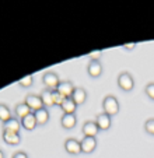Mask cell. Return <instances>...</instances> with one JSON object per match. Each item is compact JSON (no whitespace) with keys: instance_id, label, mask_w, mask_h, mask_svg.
Segmentation results:
<instances>
[{"instance_id":"obj_21","label":"cell","mask_w":154,"mask_h":158,"mask_svg":"<svg viewBox=\"0 0 154 158\" xmlns=\"http://www.w3.org/2000/svg\"><path fill=\"white\" fill-rule=\"evenodd\" d=\"M32 84H34V76L32 74L24 76L23 78H20V80H18V85L23 87V88H30Z\"/></svg>"},{"instance_id":"obj_23","label":"cell","mask_w":154,"mask_h":158,"mask_svg":"<svg viewBox=\"0 0 154 158\" xmlns=\"http://www.w3.org/2000/svg\"><path fill=\"white\" fill-rule=\"evenodd\" d=\"M144 93L147 95V98H150L151 101H154V83H148L144 87Z\"/></svg>"},{"instance_id":"obj_16","label":"cell","mask_w":154,"mask_h":158,"mask_svg":"<svg viewBox=\"0 0 154 158\" xmlns=\"http://www.w3.org/2000/svg\"><path fill=\"white\" fill-rule=\"evenodd\" d=\"M34 115H35L36 125H38V126H45L48 122H49L50 115H49V110H48L46 108H42V109L34 112Z\"/></svg>"},{"instance_id":"obj_20","label":"cell","mask_w":154,"mask_h":158,"mask_svg":"<svg viewBox=\"0 0 154 158\" xmlns=\"http://www.w3.org/2000/svg\"><path fill=\"white\" fill-rule=\"evenodd\" d=\"M11 118H13V114L10 110V108L4 104H0V122L4 123L9 119H11Z\"/></svg>"},{"instance_id":"obj_7","label":"cell","mask_w":154,"mask_h":158,"mask_svg":"<svg viewBox=\"0 0 154 158\" xmlns=\"http://www.w3.org/2000/svg\"><path fill=\"white\" fill-rule=\"evenodd\" d=\"M74 89H76V87H74V84L71 83L70 80H63V81H60L59 83L56 91L59 94H62L63 97H66V98H71Z\"/></svg>"},{"instance_id":"obj_5","label":"cell","mask_w":154,"mask_h":158,"mask_svg":"<svg viewBox=\"0 0 154 158\" xmlns=\"http://www.w3.org/2000/svg\"><path fill=\"white\" fill-rule=\"evenodd\" d=\"M81 144V152L83 154H91V152L95 151L98 146V141H97V137H86L84 136L80 141Z\"/></svg>"},{"instance_id":"obj_28","label":"cell","mask_w":154,"mask_h":158,"mask_svg":"<svg viewBox=\"0 0 154 158\" xmlns=\"http://www.w3.org/2000/svg\"><path fill=\"white\" fill-rule=\"evenodd\" d=\"M0 158H4V152H3V150H0Z\"/></svg>"},{"instance_id":"obj_17","label":"cell","mask_w":154,"mask_h":158,"mask_svg":"<svg viewBox=\"0 0 154 158\" xmlns=\"http://www.w3.org/2000/svg\"><path fill=\"white\" fill-rule=\"evenodd\" d=\"M36 126H38V125H36V119H35V115H34V112H32V114H30V115H27L25 118H23V119H21V127H24L25 130H28V131L34 130Z\"/></svg>"},{"instance_id":"obj_19","label":"cell","mask_w":154,"mask_h":158,"mask_svg":"<svg viewBox=\"0 0 154 158\" xmlns=\"http://www.w3.org/2000/svg\"><path fill=\"white\" fill-rule=\"evenodd\" d=\"M62 108L63 114H76V109H77V104L73 101L71 98H66L65 102L60 105Z\"/></svg>"},{"instance_id":"obj_25","label":"cell","mask_w":154,"mask_h":158,"mask_svg":"<svg viewBox=\"0 0 154 158\" xmlns=\"http://www.w3.org/2000/svg\"><path fill=\"white\" fill-rule=\"evenodd\" d=\"M102 53H104V52H102V49H97V51L88 52V53H87V56H88L91 60H100V57L102 56Z\"/></svg>"},{"instance_id":"obj_2","label":"cell","mask_w":154,"mask_h":158,"mask_svg":"<svg viewBox=\"0 0 154 158\" xmlns=\"http://www.w3.org/2000/svg\"><path fill=\"white\" fill-rule=\"evenodd\" d=\"M116 83H118L119 88H121L122 91H125V93H129V91H132V89L135 88V78L130 73H127V72L121 73V74L118 76Z\"/></svg>"},{"instance_id":"obj_27","label":"cell","mask_w":154,"mask_h":158,"mask_svg":"<svg viewBox=\"0 0 154 158\" xmlns=\"http://www.w3.org/2000/svg\"><path fill=\"white\" fill-rule=\"evenodd\" d=\"M11 158H30V157H28V154L25 151H17L13 154Z\"/></svg>"},{"instance_id":"obj_18","label":"cell","mask_w":154,"mask_h":158,"mask_svg":"<svg viewBox=\"0 0 154 158\" xmlns=\"http://www.w3.org/2000/svg\"><path fill=\"white\" fill-rule=\"evenodd\" d=\"M41 99H42V102H44V106L45 108H48V106H55V104H53V91L52 89H48V88H45V89H42L41 91Z\"/></svg>"},{"instance_id":"obj_6","label":"cell","mask_w":154,"mask_h":158,"mask_svg":"<svg viewBox=\"0 0 154 158\" xmlns=\"http://www.w3.org/2000/svg\"><path fill=\"white\" fill-rule=\"evenodd\" d=\"M24 102L30 106V109L32 110V112H36V110L45 108L44 106V102H42V99H41V97L36 95V94H28V95L25 97V101H24Z\"/></svg>"},{"instance_id":"obj_14","label":"cell","mask_w":154,"mask_h":158,"mask_svg":"<svg viewBox=\"0 0 154 158\" xmlns=\"http://www.w3.org/2000/svg\"><path fill=\"white\" fill-rule=\"evenodd\" d=\"M87 91L83 88V87H77L76 89H74V93H73V95H71V99H73L74 102L77 104V106L79 105H83L84 102L87 101Z\"/></svg>"},{"instance_id":"obj_15","label":"cell","mask_w":154,"mask_h":158,"mask_svg":"<svg viewBox=\"0 0 154 158\" xmlns=\"http://www.w3.org/2000/svg\"><path fill=\"white\" fill-rule=\"evenodd\" d=\"M30 114H32V110L30 109V106H28L25 102H20V104L15 105L14 115H15V118H18L20 120L23 119V118H25L27 115H30Z\"/></svg>"},{"instance_id":"obj_22","label":"cell","mask_w":154,"mask_h":158,"mask_svg":"<svg viewBox=\"0 0 154 158\" xmlns=\"http://www.w3.org/2000/svg\"><path fill=\"white\" fill-rule=\"evenodd\" d=\"M144 130L147 134L150 136H154V118H150L144 122Z\"/></svg>"},{"instance_id":"obj_1","label":"cell","mask_w":154,"mask_h":158,"mask_svg":"<svg viewBox=\"0 0 154 158\" xmlns=\"http://www.w3.org/2000/svg\"><path fill=\"white\" fill-rule=\"evenodd\" d=\"M119 109H121V105L119 101L116 99L115 95H107L102 99V110L104 114L109 115V116H115L119 114Z\"/></svg>"},{"instance_id":"obj_3","label":"cell","mask_w":154,"mask_h":158,"mask_svg":"<svg viewBox=\"0 0 154 158\" xmlns=\"http://www.w3.org/2000/svg\"><path fill=\"white\" fill-rule=\"evenodd\" d=\"M59 83H60L59 76H58L55 72H52V70L45 72L44 76H42V84H44V87L48 89L55 91V89L58 88V85H59Z\"/></svg>"},{"instance_id":"obj_13","label":"cell","mask_w":154,"mask_h":158,"mask_svg":"<svg viewBox=\"0 0 154 158\" xmlns=\"http://www.w3.org/2000/svg\"><path fill=\"white\" fill-rule=\"evenodd\" d=\"M2 137H3L4 143L9 144V146H17V144H20V141H21L20 133H13V131H3Z\"/></svg>"},{"instance_id":"obj_12","label":"cell","mask_w":154,"mask_h":158,"mask_svg":"<svg viewBox=\"0 0 154 158\" xmlns=\"http://www.w3.org/2000/svg\"><path fill=\"white\" fill-rule=\"evenodd\" d=\"M3 127V131H13V133H20V129H21V120L18 118L13 116L11 119H9L7 122H4L2 125Z\"/></svg>"},{"instance_id":"obj_24","label":"cell","mask_w":154,"mask_h":158,"mask_svg":"<svg viewBox=\"0 0 154 158\" xmlns=\"http://www.w3.org/2000/svg\"><path fill=\"white\" fill-rule=\"evenodd\" d=\"M65 99H66V97H63L62 94H59L56 89H55L53 91V104L58 105V106H60V105L65 102Z\"/></svg>"},{"instance_id":"obj_26","label":"cell","mask_w":154,"mask_h":158,"mask_svg":"<svg viewBox=\"0 0 154 158\" xmlns=\"http://www.w3.org/2000/svg\"><path fill=\"white\" fill-rule=\"evenodd\" d=\"M136 42H127V44H123L122 45V48L125 49V51H133L135 48H136Z\"/></svg>"},{"instance_id":"obj_4","label":"cell","mask_w":154,"mask_h":158,"mask_svg":"<svg viewBox=\"0 0 154 158\" xmlns=\"http://www.w3.org/2000/svg\"><path fill=\"white\" fill-rule=\"evenodd\" d=\"M63 147H65V151L67 152L69 155L81 154V144L77 139H71V137L67 139V140L65 141V144H63Z\"/></svg>"},{"instance_id":"obj_11","label":"cell","mask_w":154,"mask_h":158,"mask_svg":"<svg viewBox=\"0 0 154 158\" xmlns=\"http://www.w3.org/2000/svg\"><path fill=\"white\" fill-rule=\"evenodd\" d=\"M60 125L66 130H71L73 127H76L77 125L76 114H63L62 118H60Z\"/></svg>"},{"instance_id":"obj_9","label":"cell","mask_w":154,"mask_h":158,"mask_svg":"<svg viewBox=\"0 0 154 158\" xmlns=\"http://www.w3.org/2000/svg\"><path fill=\"white\" fill-rule=\"evenodd\" d=\"M81 131H83V136H86V137H97L100 129H98L97 123L94 120H87V122L83 123Z\"/></svg>"},{"instance_id":"obj_10","label":"cell","mask_w":154,"mask_h":158,"mask_svg":"<svg viewBox=\"0 0 154 158\" xmlns=\"http://www.w3.org/2000/svg\"><path fill=\"white\" fill-rule=\"evenodd\" d=\"M112 116H109V115L107 114H100L97 115V118H95V123H97L98 129L100 130H108V129H111V126H112V119H111Z\"/></svg>"},{"instance_id":"obj_8","label":"cell","mask_w":154,"mask_h":158,"mask_svg":"<svg viewBox=\"0 0 154 158\" xmlns=\"http://www.w3.org/2000/svg\"><path fill=\"white\" fill-rule=\"evenodd\" d=\"M87 74L91 78H100L102 74V64L100 60H90L87 66Z\"/></svg>"}]
</instances>
